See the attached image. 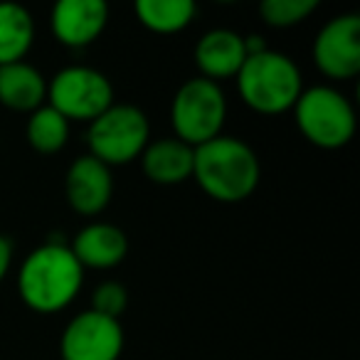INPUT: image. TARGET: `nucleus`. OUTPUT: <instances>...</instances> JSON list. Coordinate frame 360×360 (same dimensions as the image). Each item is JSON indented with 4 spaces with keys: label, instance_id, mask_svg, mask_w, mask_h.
I'll list each match as a JSON object with an SVG mask.
<instances>
[{
    "label": "nucleus",
    "instance_id": "f257e3e1",
    "mask_svg": "<svg viewBox=\"0 0 360 360\" xmlns=\"http://www.w3.org/2000/svg\"><path fill=\"white\" fill-rule=\"evenodd\" d=\"M84 269L65 242H45L25 257L18 271V294L37 314H57L77 299Z\"/></svg>",
    "mask_w": 360,
    "mask_h": 360
},
{
    "label": "nucleus",
    "instance_id": "f03ea898",
    "mask_svg": "<svg viewBox=\"0 0 360 360\" xmlns=\"http://www.w3.org/2000/svg\"><path fill=\"white\" fill-rule=\"evenodd\" d=\"M193 178L212 200L242 202L259 186L262 165L250 143L220 134L195 148Z\"/></svg>",
    "mask_w": 360,
    "mask_h": 360
},
{
    "label": "nucleus",
    "instance_id": "7ed1b4c3",
    "mask_svg": "<svg viewBox=\"0 0 360 360\" xmlns=\"http://www.w3.org/2000/svg\"><path fill=\"white\" fill-rule=\"evenodd\" d=\"M235 79L242 101L250 109L269 116L294 109L296 99L304 91V79L296 62L269 47L257 55H247Z\"/></svg>",
    "mask_w": 360,
    "mask_h": 360
},
{
    "label": "nucleus",
    "instance_id": "20e7f679",
    "mask_svg": "<svg viewBox=\"0 0 360 360\" xmlns=\"http://www.w3.org/2000/svg\"><path fill=\"white\" fill-rule=\"evenodd\" d=\"M294 119L309 143L333 150L343 148L355 136V109L335 86H309L294 104Z\"/></svg>",
    "mask_w": 360,
    "mask_h": 360
},
{
    "label": "nucleus",
    "instance_id": "39448f33",
    "mask_svg": "<svg viewBox=\"0 0 360 360\" xmlns=\"http://www.w3.org/2000/svg\"><path fill=\"white\" fill-rule=\"evenodd\" d=\"M227 119V96L217 82L205 77H193L180 84L170 104V124L175 139L183 143L198 146L217 139Z\"/></svg>",
    "mask_w": 360,
    "mask_h": 360
},
{
    "label": "nucleus",
    "instance_id": "423d86ee",
    "mask_svg": "<svg viewBox=\"0 0 360 360\" xmlns=\"http://www.w3.org/2000/svg\"><path fill=\"white\" fill-rule=\"evenodd\" d=\"M150 141V124L146 111L134 104H111L101 116H96L86 131L89 155L104 165H124L141 158Z\"/></svg>",
    "mask_w": 360,
    "mask_h": 360
},
{
    "label": "nucleus",
    "instance_id": "0eeeda50",
    "mask_svg": "<svg viewBox=\"0 0 360 360\" xmlns=\"http://www.w3.org/2000/svg\"><path fill=\"white\" fill-rule=\"evenodd\" d=\"M47 104L67 121L91 124L114 104V86L104 72L86 65H72L47 82Z\"/></svg>",
    "mask_w": 360,
    "mask_h": 360
},
{
    "label": "nucleus",
    "instance_id": "6e6552de",
    "mask_svg": "<svg viewBox=\"0 0 360 360\" xmlns=\"http://www.w3.org/2000/svg\"><path fill=\"white\" fill-rule=\"evenodd\" d=\"M124 353L121 321L96 311H82L65 326L60 338L62 360H119Z\"/></svg>",
    "mask_w": 360,
    "mask_h": 360
},
{
    "label": "nucleus",
    "instance_id": "1a4fd4ad",
    "mask_svg": "<svg viewBox=\"0 0 360 360\" xmlns=\"http://www.w3.org/2000/svg\"><path fill=\"white\" fill-rule=\"evenodd\" d=\"M314 65L330 79H353L360 72V15H335L319 30L311 47Z\"/></svg>",
    "mask_w": 360,
    "mask_h": 360
},
{
    "label": "nucleus",
    "instance_id": "9d476101",
    "mask_svg": "<svg viewBox=\"0 0 360 360\" xmlns=\"http://www.w3.org/2000/svg\"><path fill=\"white\" fill-rule=\"evenodd\" d=\"M65 195L75 212L94 217L109 207L114 198V175L111 168L96 160L94 155H79L72 160L65 175Z\"/></svg>",
    "mask_w": 360,
    "mask_h": 360
},
{
    "label": "nucleus",
    "instance_id": "9b49d317",
    "mask_svg": "<svg viewBox=\"0 0 360 360\" xmlns=\"http://www.w3.org/2000/svg\"><path fill=\"white\" fill-rule=\"evenodd\" d=\"M109 22V6L104 0H60L52 8L50 27L60 45L82 50L91 45Z\"/></svg>",
    "mask_w": 360,
    "mask_h": 360
},
{
    "label": "nucleus",
    "instance_id": "f8f14e48",
    "mask_svg": "<svg viewBox=\"0 0 360 360\" xmlns=\"http://www.w3.org/2000/svg\"><path fill=\"white\" fill-rule=\"evenodd\" d=\"M70 250L82 269H114L129 255V237L119 225L89 222L77 232Z\"/></svg>",
    "mask_w": 360,
    "mask_h": 360
},
{
    "label": "nucleus",
    "instance_id": "ddd939ff",
    "mask_svg": "<svg viewBox=\"0 0 360 360\" xmlns=\"http://www.w3.org/2000/svg\"><path fill=\"white\" fill-rule=\"evenodd\" d=\"M193 57H195L200 77L220 84V79L237 77V72L245 65V37L235 30H227V27H215L198 40Z\"/></svg>",
    "mask_w": 360,
    "mask_h": 360
},
{
    "label": "nucleus",
    "instance_id": "4468645a",
    "mask_svg": "<svg viewBox=\"0 0 360 360\" xmlns=\"http://www.w3.org/2000/svg\"><path fill=\"white\" fill-rule=\"evenodd\" d=\"M193 163H195V148L175 136L148 141L141 153V168L155 186H178L193 178Z\"/></svg>",
    "mask_w": 360,
    "mask_h": 360
},
{
    "label": "nucleus",
    "instance_id": "2eb2a0df",
    "mask_svg": "<svg viewBox=\"0 0 360 360\" xmlns=\"http://www.w3.org/2000/svg\"><path fill=\"white\" fill-rule=\"evenodd\" d=\"M47 99V82L40 70L22 62L0 67V104L13 111L32 114Z\"/></svg>",
    "mask_w": 360,
    "mask_h": 360
},
{
    "label": "nucleus",
    "instance_id": "dca6fc26",
    "mask_svg": "<svg viewBox=\"0 0 360 360\" xmlns=\"http://www.w3.org/2000/svg\"><path fill=\"white\" fill-rule=\"evenodd\" d=\"M35 42V20L20 3H0V67L22 62Z\"/></svg>",
    "mask_w": 360,
    "mask_h": 360
},
{
    "label": "nucleus",
    "instance_id": "f3484780",
    "mask_svg": "<svg viewBox=\"0 0 360 360\" xmlns=\"http://www.w3.org/2000/svg\"><path fill=\"white\" fill-rule=\"evenodd\" d=\"M134 13L143 27L158 35L186 30L198 13L193 0H136Z\"/></svg>",
    "mask_w": 360,
    "mask_h": 360
},
{
    "label": "nucleus",
    "instance_id": "a211bd4d",
    "mask_svg": "<svg viewBox=\"0 0 360 360\" xmlns=\"http://www.w3.org/2000/svg\"><path fill=\"white\" fill-rule=\"evenodd\" d=\"M27 143L37 150V153H57L67 146L70 139V121L55 111L50 104H42L40 109H35L27 119L25 126Z\"/></svg>",
    "mask_w": 360,
    "mask_h": 360
},
{
    "label": "nucleus",
    "instance_id": "6ab92c4d",
    "mask_svg": "<svg viewBox=\"0 0 360 360\" xmlns=\"http://www.w3.org/2000/svg\"><path fill=\"white\" fill-rule=\"evenodd\" d=\"M319 8V0H264L259 15L271 27H294Z\"/></svg>",
    "mask_w": 360,
    "mask_h": 360
},
{
    "label": "nucleus",
    "instance_id": "aec40b11",
    "mask_svg": "<svg viewBox=\"0 0 360 360\" xmlns=\"http://www.w3.org/2000/svg\"><path fill=\"white\" fill-rule=\"evenodd\" d=\"M126 306H129V291L121 281H101L91 294V311L109 319L121 321Z\"/></svg>",
    "mask_w": 360,
    "mask_h": 360
},
{
    "label": "nucleus",
    "instance_id": "412c9836",
    "mask_svg": "<svg viewBox=\"0 0 360 360\" xmlns=\"http://www.w3.org/2000/svg\"><path fill=\"white\" fill-rule=\"evenodd\" d=\"M11 264H13V242L6 235H0V281L6 279Z\"/></svg>",
    "mask_w": 360,
    "mask_h": 360
}]
</instances>
